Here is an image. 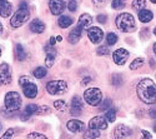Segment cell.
Returning a JSON list of instances; mask_svg holds the SVG:
<instances>
[{
  "label": "cell",
  "instance_id": "7bdbcfd3",
  "mask_svg": "<svg viewBox=\"0 0 156 139\" xmlns=\"http://www.w3.org/2000/svg\"><path fill=\"white\" fill-rule=\"evenodd\" d=\"M149 115L151 119H156V108H151L149 110Z\"/></svg>",
  "mask_w": 156,
  "mask_h": 139
},
{
  "label": "cell",
  "instance_id": "4fadbf2b",
  "mask_svg": "<svg viewBox=\"0 0 156 139\" xmlns=\"http://www.w3.org/2000/svg\"><path fill=\"white\" fill-rule=\"evenodd\" d=\"M49 9L53 15H60L65 10L64 0H49Z\"/></svg>",
  "mask_w": 156,
  "mask_h": 139
},
{
  "label": "cell",
  "instance_id": "5bb4252c",
  "mask_svg": "<svg viewBox=\"0 0 156 139\" xmlns=\"http://www.w3.org/2000/svg\"><path fill=\"white\" fill-rule=\"evenodd\" d=\"M81 110H83V100L80 99V97H73L71 100V107H70V113L71 115H80L81 114Z\"/></svg>",
  "mask_w": 156,
  "mask_h": 139
},
{
  "label": "cell",
  "instance_id": "7a4b0ae2",
  "mask_svg": "<svg viewBox=\"0 0 156 139\" xmlns=\"http://www.w3.org/2000/svg\"><path fill=\"white\" fill-rule=\"evenodd\" d=\"M115 24H116V28L124 33H133L136 30L135 18L130 13H121V14H119L115 20Z\"/></svg>",
  "mask_w": 156,
  "mask_h": 139
},
{
  "label": "cell",
  "instance_id": "f546056e",
  "mask_svg": "<svg viewBox=\"0 0 156 139\" xmlns=\"http://www.w3.org/2000/svg\"><path fill=\"white\" fill-rule=\"evenodd\" d=\"M144 63H145V60H144V58H136L131 64H130V69L131 70H135V69H139L140 67H142L144 65Z\"/></svg>",
  "mask_w": 156,
  "mask_h": 139
},
{
  "label": "cell",
  "instance_id": "5b68a950",
  "mask_svg": "<svg viewBox=\"0 0 156 139\" xmlns=\"http://www.w3.org/2000/svg\"><path fill=\"white\" fill-rule=\"evenodd\" d=\"M84 100L89 104V105H93L96 107L101 103L102 100V93L99 88H89L84 92Z\"/></svg>",
  "mask_w": 156,
  "mask_h": 139
},
{
  "label": "cell",
  "instance_id": "1f68e13d",
  "mask_svg": "<svg viewBox=\"0 0 156 139\" xmlns=\"http://www.w3.org/2000/svg\"><path fill=\"white\" fill-rule=\"evenodd\" d=\"M146 5V0H134L133 2V9L134 10H141V9H144Z\"/></svg>",
  "mask_w": 156,
  "mask_h": 139
},
{
  "label": "cell",
  "instance_id": "8fae6325",
  "mask_svg": "<svg viewBox=\"0 0 156 139\" xmlns=\"http://www.w3.org/2000/svg\"><path fill=\"white\" fill-rule=\"evenodd\" d=\"M89 128L98 129V130H105L108 128L106 118L105 117H101V115L94 117L91 120H90V123H89Z\"/></svg>",
  "mask_w": 156,
  "mask_h": 139
},
{
  "label": "cell",
  "instance_id": "74e56055",
  "mask_svg": "<svg viewBox=\"0 0 156 139\" xmlns=\"http://www.w3.org/2000/svg\"><path fill=\"white\" fill-rule=\"evenodd\" d=\"M49 113H50V108L46 107V105L39 107L37 110H36V114H49Z\"/></svg>",
  "mask_w": 156,
  "mask_h": 139
},
{
  "label": "cell",
  "instance_id": "681fc988",
  "mask_svg": "<svg viewBox=\"0 0 156 139\" xmlns=\"http://www.w3.org/2000/svg\"><path fill=\"white\" fill-rule=\"evenodd\" d=\"M152 48H154V53H155V55H156V43L154 44V46H152Z\"/></svg>",
  "mask_w": 156,
  "mask_h": 139
},
{
  "label": "cell",
  "instance_id": "30bf717a",
  "mask_svg": "<svg viewBox=\"0 0 156 139\" xmlns=\"http://www.w3.org/2000/svg\"><path fill=\"white\" fill-rule=\"evenodd\" d=\"M45 54H46V57H45V64H46V68L49 69V68H51L54 65L58 53H56V49L53 45L48 44V45H45Z\"/></svg>",
  "mask_w": 156,
  "mask_h": 139
},
{
  "label": "cell",
  "instance_id": "ab89813d",
  "mask_svg": "<svg viewBox=\"0 0 156 139\" xmlns=\"http://www.w3.org/2000/svg\"><path fill=\"white\" fill-rule=\"evenodd\" d=\"M68 9L70 11H75L77 9V3H76V0H70V2L68 3Z\"/></svg>",
  "mask_w": 156,
  "mask_h": 139
},
{
  "label": "cell",
  "instance_id": "2e32d148",
  "mask_svg": "<svg viewBox=\"0 0 156 139\" xmlns=\"http://www.w3.org/2000/svg\"><path fill=\"white\" fill-rule=\"evenodd\" d=\"M23 93L27 98H30V99H34L36 95H37V86L36 84H34L33 82L28 83L27 85L23 86Z\"/></svg>",
  "mask_w": 156,
  "mask_h": 139
},
{
  "label": "cell",
  "instance_id": "f35d334b",
  "mask_svg": "<svg viewBox=\"0 0 156 139\" xmlns=\"http://www.w3.org/2000/svg\"><path fill=\"white\" fill-rule=\"evenodd\" d=\"M31 80H30V78L29 77H27V75H23V77H20L19 78V84H20V86L23 88L24 85H27L28 83H30Z\"/></svg>",
  "mask_w": 156,
  "mask_h": 139
},
{
  "label": "cell",
  "instance_id": "7dc6e473",
  "mask_svg": "<svg viewBox=\"0 0 156 139\" xmlns=\"http://www.w3.org/2000/svg\"><path fill=\"white\" fill-rule=\"evenodd\" d=\"M61 40H62V36H60V35H59V36L56 38V42H61Z\"/></svg>",
  "mask_w": 156,
  "mask_h": 139
},
{
  "label": "cell",
  "instance_id": "603a6c76",
  "mask_svg": "<svg viewBox=\"0 0 156 139\" xmlns=\"http://www.w3.org/2000/svg\"><path fill=\"white\" fill-rule=\"evenodd\" d=\"M15 57L19 61H23L27 59L28 57V53H27V50H25V48L21 45V44H16L15 46Z\"/></svg>",
  "mask_w": 156,
  "mask_h": 139
},
{
  "label": "cell",
  "instance_id": "f6af8a7d",
  "mask_svg": "<svg viewBox=\"0 0 156 139\" xmlns=\"http://www.w3.org/2000/svg\"><path fill=\"white\" fill-rule=\"evenodd\" d=\"M93 3L96 5H104L106 3V0H93Z\"/></svg>",
  "mask_w": 156,
  "mask_h": 139
},
{
  "label": "cell",
  "instance_id": "ba28073f",
  "mask_svg": "<svg viewBox=\"0 0 156 139\" xmlns=\"http://www.w3.org/2000/svg\"><path fill=\"white\" fill-rule=\"evenodd\" d=\"M129 55H130V53L127 52L126 49L119 48V49H116L115 52L112 53V60H114L115 64L124 65L126 63V60H127V58H129Z\"/></svg>",
  "mask_w": 156,
  "mask_h": 139
},
{
  "label": "cell",
  "instance_id": "f907efd6",
  "mask_svg": "<svg viewBox=\"0 0 156 139\" xmlns=\"http://www.w3.org/2000/svg\"><path fill=\"white\" fill-rule=\"evenodd\" d=\"M150 2H151L152 4H156V0H150Z\"/></svg>",
  "mask_w": 156,
  "mask_h": 139
},
{
  "label": "cell",
  "instance_id": "277c9868",
  "mask_svg": "<svg viewBox=\"0 0 156 139\" xmlns=\"http://www.w3.org/2000/svg\"><path fill=\"white\" fill-rule=\"evenodd\" d=\"M4 105L8 110L15 113L21 107V97L18 92H9L4 98Z\"/></svg>",
  "mask_w": 156,
  "mask_h": 139
},
{
  "label": "cell",
  "instance_id": "ee69618b",
  "mask_svg": "<svg viewBox=\"0 0 156 139\" xmlns=\"http://www.w3.org/2000/svg\"><path fill=\"white\" fill-rule=\"evenodd\" d=\"M90 82H91V78H90V77H86V78H84V79H83V82H81V85L84 86V85L89 84Z\"/></svg>",
  "mask_w": 156,
  "mask_h": 139
},
{
  "label": "cell",
  "instance_id": "8992f818",
  "mask_svg": "<svg viewBox=\"0 0 156 139\" xmlns=\"http://www.w3.org/2000/svg\"><path fill=\"white\" fill-rule=\"evenodd\" d=\"M46 90L51 95H60L68 90V84L65 80H51L46 84Z\"/></svg>",
  "mask_w": 156,
  "mask_h": 139
},
{
  "label": "cell",
  "instance_id": "52a82bcc",
  "mask_svg": "<svg viewBox=\"0 0 156 139\" xmlns=\"http://www.w3.org/2000/svg\"><path fill=\"white\" fill-rule=\"evenodd\" d=\"M131 133H133V130L129 127H126L124 124H119V125H116L115 129L112 130V139H125L131 135Z\"/></svg>",
  "mask_w": 156,
  "mask_h": 139
},
{
  "label": "cell",
  "instance_id": "3957f363",
  "mask_svg": "<svg viewBox=\"0 0 156 139\" xmlns=\"http://www.w3.org/2000/svg\"><path fill=\"white\" fill-rule=\"evenodd\" d=\"M29 15H30V11H29L28 3L27 2H21L19 4L18 10L15 11V14L11 16L10 25H11L12 28H20L21 25H24L25 23L28 21Z\"/></svg>",
  "mask_w": 156,
  "mask_h": 139
},
{
  "label": "cell",
  "instance_id": "b9f144b4",
  "mask_svg": "<svg viewBox=\"0 0 156 139\" xmlns=\"http://www.w3.org/2000/svg\"><path fill=\"white\" fill-rule=\"evenodd\" d=\"M141 139H151V133L147 130H142L141 132Z\"/></svg>",
  "mask_w": 156,
  "mask_h": 139
},
{
  "label": "cell",
  "instance_id": "4316f807",
  "mask_svg": "<svg viewBox=\"0 0 156 139\" xmlns=\"http://www.w3.org/2000/svg\"><path fill=\"white\" fill-rule=\"evenodd\" d=\"M54 107L56 108V110H60V112H66L68 110V104L62 99L55 100V102H54Z\"/></svg>",
  "mask_w": 156,
  "mask_h": 139
},
{
  "label": "cell",
  "instance_id": "d6986e66",
  "mask_svg": "<svg viewBox=\"0 0 156 139\" xmlns=\"http://www.w3.org/2000/svg\"><path fill=\"white\" fill-rule=\"evenodd\" d=\"M30 30L33 33H36V34H41L44 33L45 30V24L44 21H41L40 19H35L30 23Z\"/></svg>",
  "mask_w": 156,
  "mask_h": 139
},
{
  "label": "cell",
  "instance_id": "d6a6232c",
  "mask_svg": "<svg viewBox=\"0 0 156 139\" xmlns=\"http://www.w3.org/2000/svg\"><path fill=\"white\" fill-rule=\"evenodd\" d=\"M106 43L108 45H114L118 43V35H116L115 33H109L106 35Z\"/></svg>",
  "mask_w": 156,
  "mask_h": 139
},
{
  "label": "cell",
  "instance_id": "cb8c5ba5",
  "mask_svg": "<svg viewBox=\"0 0 156 139\" xmlns=\"http://www.w3.org/2000/svg\"><path fill=\"white\" fill-rule=\"evenodd\" d=\"M73 23H74L73 18H71V16H68V15H61V16L59 18V20H58L59 27H60V28H62V29L69 28Z\"/></svg>",
  "mask_w": 156,
  "mask_h": 139
},
{
  "label": "cell",
  "instance_id": "484cf974",
  "mask_svg": "<svg viewBox=\"0 0 156 139\" xmlns=\"http://www.w3.org/2000/svg\"><path fill=\"white\" fill-rule=\"evenodd\" d=\"M99 137H100V130H98V129L90 128L89 130H86L84 133V139H96Z\"/></svg>",
  "mask_w": 156,
  "mask_h": 139
},
{
  "label": "cell",
  "instance_id": "6da1fadb",
  "mask_svg": "<svg viewBox=\"0 0 156 139\" xmlns=\"http://www.w3.org/2000/svg\"><path fill=\"white\" fill-rule=\"evenodd\" d=\"M136 93L140 100L146 104H155L156 103V84L152 79L145 78L139 82L136 85Z\"/></svg>",
  "mask_w": 156,
  "mask_h": 139
},
{
  "label": "cell",
  "instance_id": "db71d44e",
  "mask_svg": "<svg viewBox=\"0 0 156 139\" xmlns=\"http://www.w3.org/2000/svg\"><path fill=\"white\" fill-rule=\"evenodd\" d=\"M0 57H2V49H0Z\"/></svg>",
  "mask_w": 156,
  "mask_h": 139
},
{
  "label": "cell",
  "instance_id": "7402d4cb",
  "mask_svg": "<svg viewBox=\"0 0 156 139\" xmlns=\"http://www.w3.org/2000/svg\"><path fill=\"white\" fill-rule=\"evenodd\" d=\"M91 23H93V16L91 15L90 14H83L79 18V23H77V25L81 27L83 29H86L89 25H91Z\"/></svg>",
  "mask_w": 156,
  "mask_h": 139
},
{
  "label": "cell",
  "instance_id": "7c38bea8",
  "mask_svg": "<svg viewBox=\"0 0 156 139\" xmlns=\"http://www.w3.org/2000/svg\"><path fill=\"white\" fill-rule=\"evenodd\" d=\"M87 36L89 39L91 40V43L94 44H99L102 42L104 39V33L100 28H96V27H91L87 29Z\"/></svg>",
  "mask_w": 156,
  "mask_h": 139
},
{
  "label": "cell",
  "instance_id": "83f0119b",
  "mask_svg": "<svg viewBox=\"0 0 156 139\" xmlns=\"http://www.w3.org/2000/svg\"><path fill=\"white\" fill-rule=\"evenodd\" d=\"M116 113H118V110H116L115 108H109V109L106 110V114H105L106 120H109L110 123L115 122V119H116Z\"/></svg>",
  "mask_w": 156,
  "mask_h": 139
},
{
  "label": "cell",
  "instance_id": "44dd1931",
  "mask_svg": "<svg viewBox=\"0 0 156 139\" xmlns=\"http://www.w3.org/2000/svg\"><path fill=\"white\" fill-rule=\"evenodd\" d=\"M152 18H154V14L149 9H141L139 11V20L141 23H149L152 20Z\"/></svg>",
  "mask_w": 156,
  "mask_h": 139
},
{
  "label": "cell",
  "instance_id": "ac0fdd59",
  "mask_svg": "<svg viewBox=\"0 0 156 139\" xmlns=\"http://www.w3.org/2000/svg\"><path fill=\"white\" fill-rule=\"evenodd\" d=\"M12 13V5L8 0H0V16L8 18Z\"/></svg>",
  "mask_w": 156,
  "mask_h": 139
},
{
  "label": "cell",
  "instance_id": "9c48e42d",
  "mask_svg": "<svg viewBox=\"0 0 156 139\" xmlns=\"http://www.w3.org/2000/svg\"><path fill=\"white\" fill-rule=\"evenodd\" d=\"M11 83V70L10 65L3 63L0 65V85H8Z\"/></svg>",
  "mask_w": 156,
  "mask_h": 139
},
{
  "label": "cell",
  "instance_id": "ffe728a7",
  "mask_svg": "<svg viewBox=\"0 0 156 139\" xmlns=\"http://www.w3.org/2000/svg\"><path fill=\"white\" fill-rule=\"evenodd\" d=\"M37 108H39V105H36V104H29V105H27L25 107V109H24V113L21 114V120H28L33 114H36V110H37Z\"/></svg>",
  "mask_w": 156,
  "mask_h": 139
},
{
  "label": "cell",
  "instance_id": "d4e9b609",
  "mask_svg": "<svg viewBox=\"0 0 156 139\" xmlns=\"http://www.w3.org/2000/svg\"><path fill=\"white\" fill-rule=\"evenodd\" d=\"M48 74V68H44V67H37L33 70V75L36 78V79H43L46 77Z\"/></svg>",
  "mask_w": 156,
  "mask_h": 139
},
{
  "label": "cell",
  "instance_id": "d590c367",
  "mask_svg": "<svg viewBox=\"0 0 156 139\" xmlns=\"http://www.w3.org/2000/svg\"><path fill=\"white\" fill-rule=\"evenodd\" d=\"M110 53V50L106 45H102V46H99L98 50H96V54L98 55H108Z\"/></svg>",
  "mask_w": 156,
  "mask_h": 139
},
{
  "label": "cell",
  "instance_id": "f1b7e54d",
  "mask_svg": "<svg viewBox=\"0 0 156 139\" xmlns=\"http://www.w3.org/2000/svg\"><path fill=\"white\" fill-rule=\"evenodd\" d=\"M111 84L114 86H120L122 84V77H121V74H112L111 75Z\"/></svg>",
  "mask_w": 156,
  "mask_h": 139
},
{
  "label": "cell",
  "instance_id": "816d5d0a",
  "mask_svg": "<svg viewBox=\"0 0 156 139\" xmlns=\"http://www.w3.org/2000/svg\"><path fill=\"white\" fill-rule=\"evenodd\" d=\"M154 34L156 35V27H155V29H154Z\"/></svg>",
  "mask_w": 156,
  "mask_h": 139
},
{
  "label": "cell",
  "instance_id": "8d00e7d4",
  "mask_svg": "<svg viewBox=\"0 0 156 139\" xmlns=\"http://www.w3.org/2000/svg\"><path fill=\"white\" fill-rule=\"evenodd\" d=\"M15 134V129L14 128H10V129H8L4 134H3V137L0 138V139H11V137Z\"/></svg>",
  "mask_w": 156,
  "mask_h": 139
},
{
  "label": "cell",
  "instance_id": "e575fe53",
  "mask_svg": "<svg viewBox=\"0 0 156 139\" xmlns=\"http://www.w3.org/2000/svg\"><path fill=\"white\" fill-rule=\"evenodd\" d=\"M27 139H48V138H46V135H44V134H40V133L33 132V133L28 134Z\"/></svg>",
  "mask_w": 156,
  "mask_h": 139
},
{
  "label": "cell",
  "instance_id": "bcb514c9",
  "mask_svg": "<svg viewBox=\"0 0 156 139\" xmlns=\"http://www.w3.org/2000/svg\"><path fill=\"white\" fill-rule=\"evenodd\" d=\"M55 43H56V38H54V36H51V38H50V43H49V44L54 46V45H55Z\"/></svg>",
  "mask_w": 156,
  "mask_h": 139
},
{
  "label": "cell",
  "instance_id": "f5cc1de1",
  "mask_svg": "<svg viewBox=\"0 0 156 139\" xmlns=\"http://www.w3.org/2000/svg\"><path fill=\"white\" fill-rule=\"evenodd\" d=\"M154 130H155V132H156V124H155V125H154Z\"/></svg>",
  "mask_w": 156,
  "mask_h": 139
},
{
  "label": "cell",
  "instance_id": "836d02e7",
  "mask_svg": "<svg viewBox=\"0 0 156 139\" xmlns=\"http://www.w3.org/2000/svg\"><path fill=\"white\" fill-rule=\"evenodd\" d=\"M111 105V100L110 99H105V100H101V103L98 105L100 110H108Z\"/></svg>",
  "mask_w": 156,
  "mask_h": 139
},
{
  "label": "cell",
  "instance_id": "60d3db41",
  "mask_svg": "<svg viewBox=\"0 0 156 139\" xmlns=\"http://www.w3.org/2000/svg\"><path fill=\"white\" fill-rule=\"evenodd\" d=\"M96 20H98L99 23L104 24V23H106V20H108V16H106V15H104V14H100V15H98V16H96Z\"/></svg>",
  "mask_w": 156,
  "mask_h": 139
},
{
  "label": "cell",
  "instance_id": "c3c4849f",
  "mask_svg": "<svg viewBox=\"0 0 156 139\" xmlns=\"http://www.w3.org/2000/svg\"><path fill=\"white\" fill-rule=\"evenodd\" d=\"M3 30H4V29H3V24H2V23H0V34H2V33H3Z\"/></svg>",
  "mask_w": 156,
  "mask_h": 139
},
{
  "label": "cell",
  "instance_id": "11a10c76",
  "mask_svg": "<svg viewBox=\"0 0 156 139\" xmlns=\"http://www.w3.org/2000/svg\"><path fill=\"white\" fill-rule=\"evenodd\" d=\"M0 129H2V124H0Z\"/></svg>",
  "mask_w": 156,
  "mask_h": 139
},
{
  "label": "cell",
  "instance_id": "e0dca14e",
  "mask_svg": "<svg viewBox=\"0 0 156 139\" xmlns=\"http://www.w3.org/2000/svg\"><path fill=\"white\" fill-rule=\"evenodd\" d=\"M81 35H83V28L77 25V27H75V28L70 31V34H69V36H68V40H69L70 44H76L77 42L81 39Z\"/></svg>",
  "mask_w": 156,
  "mask_h": 139
},
{
  "label": "cell",
  "instance_id": "9a60e30c",
  "mask_svg": "<svg viewBox=\"0 0 156 139\" xmlns=\"http://www.w3.org/2000/svg\"><path fill=\"white\" fill-rule=\"evenodd\" d=\"M66 127L71 133H81L85 129V123H83L81 120H77V119H71L68 122Z\"/></svg>",
  "mask_w": 156,
  "mask_h": 139
},
{
  "label": "cell",
  "instance_id": "4dcf8cb0",
  "mask_svg": "<svg viewBox=\"0 0 156 139\" xmlns=\"http://www.w3.org/2000/svg\"><path fill=\"white\" fill-rule=\"evenodd\" d=\"M111 6H112V9H116V10L124 9L126 6V0H112Z\"/></svg>",
  "mask_w": 156,
  "mask_h": 139
}]
</instances>
